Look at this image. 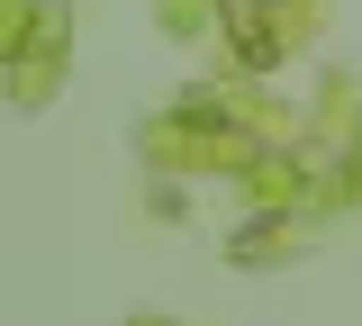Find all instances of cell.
Listing matches in <instances>:
<instances>
[{
	"instance_id": "obj_1",
	"label": "cell",
	"mask_w": 362,
	"mask_h": 326,
	"mask_svg": "<svg viewBox=\"0 0 362 326\" xmlns=\"http://www.w3.org/2000/svg\"><path fill=\"white\" fill-rule=\"evenodd\" d=\"M136 326H163V318H136Z\"/></svg>"
}]
</instances>
